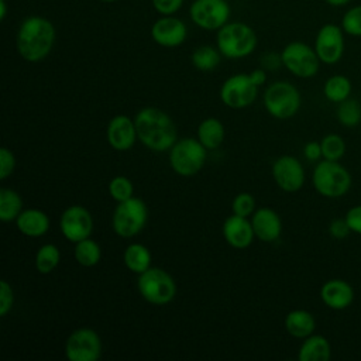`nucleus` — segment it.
Wrapping results in <instances>:
<instances>
[{"label":"nucleus","mask_w":361,"mask_h":361,"mask_svg":"<svg viewBox=\"0 0 361 361\" xmlns=\"http://www.w3.org/2000/svg\"><path fill=\"white\" fill-rule=\"evenodd\" d=\"M134 123L138 140L151 151H169L178 140L173 120L158 107H142L137 111Z\"/></svg>","instance_id":"1"},{"label":"nucleus","mask_w":361,"mask_h":361,"mask_svg":"<svg viewBox=\"0 0 361 361\" xmlns=\"http://www.w3.org/2000/svg\"><path fill=\"white\" fill-rule=\"evenodd\" d=\"M55 38V27L48 18L30 16L18 27L16 37L17 52L27 62H39L52 51Z\"/></svg>","instance_id":"2"},{"label":"nucleus","mask_w":361,"mask_h":361,"mask_svg":"<svg viewBox=\"0 0 361 361\" xmlns=\"http://www.w3.org/2000/svg\"><path fill=\"white\" fill-rule=\"evenodd\" d=\"M257 34L245 23L234 21L224 24L217 30L216 45L220 54L228 59H240L254 52L257 47Z\"/></svg>","instance_id":"3"},{"label":"nucleus","mask_w":361,"mask_h":361,"mask_svg":"<svg viewBox=\"0 0 361 361\" xmlns=\"http://www.w3.org/2000/svg\"><path fill=\"white\" fill-rule=\"evenodd\" d=\"M316 192L324 197L336 199L344 196L351 188V175L338 161H319L312 173Z\"/></svg>","instance_id":"4"},{"label":"nucleus","mask_w":361,"mask_h":361,"mask_svg":"<svg viewBox=\"0 0 361 361\" xmlns=\"http://www.w3.org/2000/svg\"><path fill=\"white\" fill-rule=\"evenodd\" d=\"M137 288L144 300L157 306H164L172 302L176 295V283L173 278L165 269L157 267H149L138 275Z\"/></svg>","instance_id":"5"},{"label":"nucleus","mask_w":361,"mask_h":361,"mask_svg":"<svg viewBox=\"0 0 361 361\" xmlns=\"http://www.w3.org/2000/svg\"><path fill=\"white\" fill-rule=\"evenodd\" d=\"M147 219V204L142 199L133 196L117 203L111 217V227L118 237L131 238L145 227Z\"/></svg>","instance_id":"6"},{"label":"nucleus","mask_w":361,"mask_h":361,"mask_svg":"<svg viewBox=\"0 0 361 361\" xmlns=\"http://www.w3.org/2000/svg\"><path fill=\"white\" fill-rule=\"evenodd\" d=\"M265 110L278 120L293 117L300 109V93L289 82L278 80L271 83L264 92Z\"/></svg>","instance_id":"7"},{"label":"nucleus","mask_w":361,"mask_h":361,"mask_svg":"<svg viewBox=\"0 0 361 361\" xmlns=\"http://www.w3.org/2000/svg\"><path fill=\"white\" fill-rule=\"evenodd\" d=\"M207 149L197 138H180L169 149V165L180 176L196 175L206 162Z\"/></svg>","instance_id":"8"},{"label":"nucleus","mask_w":361,"mask_h":361,"mask_svg":"<svg viewBox=\"0 0 361 361\" xmlns=\"http://www.w3.org/2000/svg\"><path fill=\"white\" fill-rule=\"evenodd\" d=\"M282 65L295 76L302 79L313 78L320 68V59L310 45L302 41H292L281 52Z\"/></svg>","instance_id":"9"},{"label":"nucleus","mask_w":361,"mask_h":361,"mask_svg":"<svg viewBox=\"0 0 361 361\" xmlns=\"http://www.w3.org/2000/svg\"><path fill=\"white\" fill-rule=\"evenodd\" d=\"M258 96V86L250 78V73H235L227 78L220 87V100L230 109H245L251 106Z\"/></svg>","instance_id":"10"},{"label":"nucleus","mask_w":361,"mask_h":361,"mask_svg":"<svg viewBox=\"0 0 361 361\" xmlns=\"http://www.w3.org/2000/svg\"><path fill=\"white\" fill-rule=\"evenodd\" d=\"M100 355V336L90 327L73 330L65 341V357L69 361H97Z\"/></svg>","instance_id":"11"},{"label":"nucleus","mask_w":361,"mask_h":361,"mask_svg":"<svg viewBox=\"0 0 361 361\" xmlns=\"http://www.w3.org/2000/svg\"><path fill=\"white\" fill-rule=\"evenodd\" d=\"M231 10L227 0H195L189 8L195 25L206 31H217L228 23Z\"/></svg>","instance_id":"12"},{"label":"nucleus","mask_w":361,"mask_h":361,"mask_svg":"<svg viewBox=\"0 0 361 361\" xmlns=\"http://www.w3.org/2000/svg\"><path fill=\"white\" fill-rule=\"evenodd\" d=\"M344 34L341 25L333 23H327L319 28L313 48L322 63L334 65L343 58Z\"/></svg>","instance_id":"13"},{"label":"nucleus","mask_w":361,"mask_h":361,"mask_svg":"<svg viewBox=\"0 0 361 361\" xmlns=\"http://www.w3.org/2000/svg\"><path fill=\"white\" fill-rule=\"evenodd\" d=\"M59 228L62 235L75 244L90 237L93 231V217L86 207L72 204L62 212L59 219Z\"/></svg>","instance_id":"14"},{"label":"nucleus","mask_w":361,"mask_h":361,"mask_svg":"<svg viewBox=\"0 0 361 361\" xmlns=\"http://www.w3.org/2000/svg\"><path fill=\"white\" fill-rule=\"evenodd\" d=\"M272 178L279 189L288 193L298 192L305 183V169L292 155H282L272 165Z\"/></svg>","instance_id":"15"},{"label":"nucleus","mask_w":361,"mask_h":361,"mask_svg":"<svg viewBox=\"0 0 361 361\" xmlns=\"http://www.w3.org/2000/svg\"><path fill=\"white\" fill-rule=\"evenodd\" d=\"M154 42L165 48H175L185 42L188 37L186 24L176 17L162 16L151 27Z\"/></svg>","instance_id":"16"},{"label":"nucleus","mask_w":361,"mask_h":361,"mask_svg":"<svg viewBox=\"0 0 361 361\" xmlns=\"http://www.w3.org/2000/svg\"><path fill=\"white\" fill-rule=\"evenodd\" d=\"M106 137L109 145L113 149L120 152L131 149L135 144V140H138L134 118H130L124 114L114 116L107 124Z\"/></svg>","instance_id":"17"},{"label":"nucleus","mask_w":361,"mask_h":361,"mask_svg":"<svg viewBox=\"0 0 361 361\" xmlns=\"http://www.w3.org/2000/svg\"><path fill=\"white\" fill-rule=\"evenodd\" d=\"M221 233L226 243L237 250L248 248L255 238L251 220H248V217L237 214H231L224 220L221 226Z\"/></svg>","instance_id":"18"},{"label":"nucleus","mask_w":361,"mask_h":361,"mask_svg":"<svg viewBox=\"0 0 361 361\" xmlns=\"http://www.w3.org/2000/svg\"><path fill=\"white\" fill-rule=\"evenodd\" d=\"M254 234L264 243L276 241L282 233V220L271 207H259L251 216Z\"/></svg>","instance_id":"19"},{"label":"nucleus","mask_w":361,"mask_h":361,"mask_svg":"<svg viewBox=\"0 0 361 361\" xmlns=\"http://www.w3.org/2000/svg\"><path fill=\"white\" fill-rule=\"evenodd\" d=\"M320 299L333 310L347 309L354 300V289L344 279H329L320 288Z\"/></svg>","instance_id":"20"},{"label":"nucleus","mask_w":361,"mask_h":361,"mask_svg":"<svg viewBox=\"0 0 361 361\" xmlns=\"http://www.w3.org/2000/svg\"><path fill=\"white\" fill-rule=\"evenodd\" d=\"M17 230L27 237H41L49 230V217L41 209H24L14 220Z\"/></svg>","instance_id":"21"},{"label":"nucleus","mask_w":361,"mask_h":361,"mask_svg":"<svg viewBox=\"0 0 361 361\" xmlns=\"http://www.w3.org/2000/svg\"><path fill=\"white\" fill-rule=\"evenodd\" d=\"M330 357V343L322 334H310L303 338V343L298 351L299 361H329Z\"/></svg>","instance_id":"22"},{"label":"nucleus","mask_w":361,"mask_h":361,"mask_svg":"<svg viewBox=\"0 0 361 361\" xmlns=\"http://www.w3.org/2000/svg\"><path fill=\"white\" fill-rule=\"evenodd\" d=\"M285 329L295 338H306L313 334L316 320L310 312L305 309H295L285 316Z\"/></svg>","instance_id":"23"},{"label":"nucleus","mask_w":361,"mask_h":361,"mask_svg":"<svg viewBox=\"0 0 361 361\" xmlns=\"http://www.w3.org/2000/svg\"><path fill=\"white\" fill-rule=\"evenodd\" d=\"M197 140L200 141V144L207 149H216L219 148L226 137V130L223 123L216 118V117H209L204 118L203 121H200V124L197 126V131H196Z\"/></svg>","instance_id":"24"},{"label":"nucleus","mask_w":361,"mask_h":361,"mask_svg":"<svg viewBox=\"0 0 361 361\" xmlns=\"http://www.w3.org/2000/svg\"><path fill=\"white\" fill-rule=\"evenodd\" d=\"M123 262L133 274H142L151 267V252L141 243H131L123 252Z\"/></svg>","instance_id":"25"},{"label":"nucleus","mask_w":361,"mask_h":361,"mask_svg":"<svg viewBox=\"0 0 361 361\" xmlns=\"http://www.w3.org/2000/svg\"><path fill=\"white\" fill-rule=\"evenodd\" d=\"M73 257L79 265L85 268H92L100 262L102 248L94 240L87 237L85 240L75 243Z\"/></svg>","instance_id":"26"},{"label":"nucleus","mask_w":361,"mask_h":361,"mask_svg":"<svg viewBox=\"0 0 361 361\" xmlns=\"http://www.w3.org/2000/svg\"><path fill=\"white\" fill-rule=\"evenodd\" d=\"M23 210L24 209H23L21 196L10 188H1L0 189V220L4 223L13 221L18 217V214Z\"/></svg>","instance_id":"27"},{"label":"nucleus","mask_w":361,"mask_h":361,"mask_svg":"<svg viewBox=\"0 0 361 361\" xmlns=\"http://www.w3.org/2000/svg\"><path fill=\"white\" fill-rule=\"evenodd\" d=\"M59 261H61L59 248L55 244H52V243L42 244L37 250L35 258H34L35 268L42 275L51 274L59 265Z\"/></svg>","instance_id":"28"},{"label":"nucleus","mask_w":361,"mask_h":361,"mask_svg":"<svg viewBox=\"0 0 361 361\" xmlns=\"http://www.w3.org/2000/svg\"><path fill=\"white\" fill-rule=\"evenodd\" d=\"M351 82L344 75H333L330 76L323 86V93L327 100L333 103H340L350 97L351 93Z\"/></svg>","instance_id":"29"},{"label":"nucleus","mask_w":361,"mask_h":361,"mask_svg":"<svg viewBox=\"0 0 361 361\" xmlns=\"http://www.w3.org/2000/svg\"><path fill=\"white\" fill-rule=\"evenodd\" d=\"M221 56L223 55L220 54V51L217 48H214L212 45H200L193 51L190 61L197 71L209 72V71H213L217 68Z\"/></svg>","instance_id":"30"},{"label":"nucleus","mask_w":361,"mask_h":361,"mask_svg":"<svg viewBox=\"0 0 361 361\" xmlns=\"http://www.w3.org/2000/svg\"><path fill=\"white\" fill-rule=\"evenodd\" d=\"M337 120L344 127H357L361 123V104L350 97L340 102L337 107Z\"/></svg>","instance_id":"31"},{"label":"nucleus","mask_w":361,"mask_h":361,"mask_svg":"<svg viewBox=\"0 0 361 361\" xmlns=\"http://www.w3.org/2000/svg\"><path fill=\"white\" fill-rule=\"evenodd\" d=\"M324 159L340 161L345 154V142L338 134H327L320 141Z\"/></svg>","instance_id":"32"},{"label":"nucleus","mask_w":361,"mask_h":361,"mask_svg":"<svg viewBox=\"0 0 361 361\" xmlns=\"http://www.w3.org/2000/svg\"><path fill=\"white\" fill-rule=\"evenodd\" d=\"M107 189H109V195L111 196V199H114L118 203V202H124V200L133 197L134 185L127 176L117 175L109 182Z\"/></svg>","instance_id":"33"},{"label":"nucleus","mask_w":361,"mask_h":361,"mask_svg":"<svg viewBox=\"0 0 361 361\" xmlns=\"http://www.w3.org/2000/svg\"><path fill=\"white\" fill-rule=\"evenodd\" d=\"M341 28L351 37H361V4L348 8L341 18Z\"/></svg>","instance_id":"34"},{"label":"nucleus","mask_w":361,"mask_h":361,"mask_svg":"<svg viewBox=\"0 0 361 361\" xmlns=\"http://www.w3.org/2000/svg\"><path fill=\"white\" fill-rule=\"evenodd\" d=\"M231 212L233 214L243 216V217H251L255 212V199L248 192H241L234 196L231 202Z\"/></svg>","instance_id":"35"},{"label":"nucleus","mask_w":361,"mask_h":361,"mask_svg":"<svg viewBox=\"0 0 361 361\" xmlns=\"http://www.w3.org/2000/svg\"><path fill=\"white\" fill-rule=\"evenodd\" d=\"M16 169V157L7 147L0 148V179L8 178Z\"/></svg>","instance_id":"36"},{"label":"nucleus","mask_w":361,"mask_h":361,"mask_svg":"<svg viewBox=\"0 0 361 361\" xmlns=\"http://www.w3.org/2000/svg\"><path fill=\"white\" fill-rule=\"evenodd\" d=\"M14 305V292L7 281L0 282V316H6Z\"/></svg>","instance_id":"37"},{"label":"nucleus","mask_w":361,"mask_h":361,"mask_svg":"<svg viewBox=\"0 0 361 361\" xmlns=\"http://www.w3.org/2000/svg\"><path fill=\"white\" fill-rule=\"evenodd\" d=\"M157 13L161 16L175 14L183 4V0H151Z\"/></svg>","instance_id":"38"},{"label":"nucleus","mask_w":361,"mask_h":361,"mask_svg":"<svg viewBox=\"0 0 361 361\" xmlns=\"http://www.w3.org/2000/svg\"><path fill=\"white\" fill-rule=\"evenodd\" d=\"M329 233L333 238L336 240H344L348 237L351 231L350 226L347 224L345 219H334L330 224H329Z\"/></svg>","instance_id":"39"},{"label":"nucleus","mask_w":361,"mask_h":361,"mask_svg":"<svg viewBox=\"0 0 361 361\" xmlns=\"http://www.w3.org/2000/svg\"><path fill=\"white\" fill-rule=\"evenodd\" d=\"M345 221L350 226L351 231L361 235V204H355L350 207L345 213Z\"/></svg>","instance_id":"40"},{"label":"nucleus","mask_w":361,"mask_h":361,"mask_svg":"<svg viewBox=\"0 0 361 361\" xmlns=\"http://www.w3.org/2000/svg\"><path fill=\"white\" fill-rule=\"evenodd\" d=\"M303 155L307 161H319L323 154H322V145L317 141H309L303 147Z\"/></svg>","instance_id":"41"},{"label":"nucleus","mask_w":361,"mask_h":361,"mask_svg":"<svg viewBox=\"0 0 361 361\" xmlns=\"http://www.w3.org/2000/svg\"><path fill=\"white\" fill-rule=\"evenodd\" d=\"M261 63L264 69H269V71H275L282 65V58L281 54H275V52H267L262 55L261 58Z\"/></svg>","instance_id":"42"},{"label":"nucleus","mask_w":361,"mask_h":361,"mask_svg":"<svg viewBox=\"0 0 361 361\" xmlns=\"http://www.w3.org/2000/svg\"><path fill=\"white\" fill-rule=\"evenodd\" d=\"M250 78L258 87L262 86L267 82V72L264 68H257L252 72H250Z\"/></svg>","instance_id":"43"},{"label":"nucleus","mask_w":361,"mask_h":361,"mask_svg":"<svg viewBox=\"0 0 361 361\" xmlns=\"http://www.w3.org/2000/svg\"><path fill=\"white\" fill-rule=\"evenodd\" d=\"M329 6H333V7H341V6H345L348 4L351 0H324Z\"/></svg>","instance_id":"44"},{"label":"nucleus","mask_w":361,"mask_h":361,"mask_svg":"<svg viewBox=\"0 0 361 361\" xmlns=\"http://www.w3.org/2000/svg\"><path fill=\"white\" fill-rule=\"evenodd\" d=\"M0 8H1L0 18L4 20V18H6V1H4V0H0Z\"/></svg>","instance_id":"45"},{"label":"nucleus","mask_w":361,"mask_h":361,"mask_svg":"<svg viewBox=\"0 0 361 361\" xmlns=\"http://www.w3.org/2000/svg\"><path fill=\"white\" fill-rule=\"evenodd\" d=\"M100 1H104V3H111V1H116V0H100Z\"/></svg>","instance_id":"46"}]
</instances>
